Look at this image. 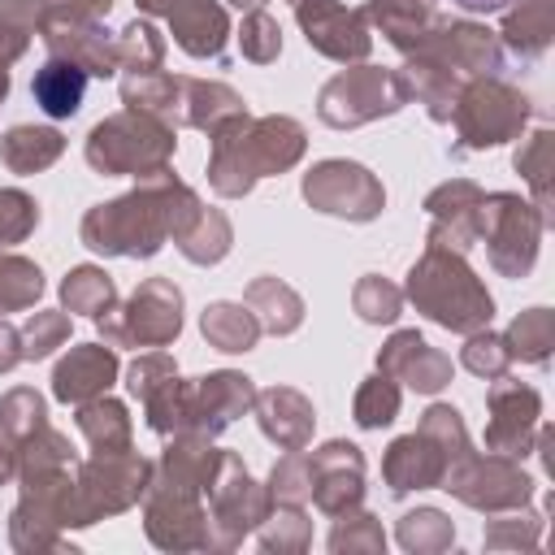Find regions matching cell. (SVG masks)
Segmentation results:
<instances>
[{
    "label": "cell",
    "instance_id": "6da1fadb",
    "mask_svg": "<svg viewBox=\"0 0 555 555\" xmlns=\"http://www.w3.org/2000/svg\"><path fill=\"white\" fill-rule=\"evenodd\" d=\"M82 91H87V74L78 65H65V61H48L39 74H35V100L48 117H69L78 113L82 104Z\"/></svg>",
    "mask_w": 555,
    "mask_h": 555
},
{
    "label": "cell",
    "instance_id": "7a4b0ae2",
    "mask_svg": "<svg viewBox=\"0 0 555 555\" xmlns=\"http://www.w3.org/2000/svg\"><path fill=\"white\" fill-rule=\"evenodd\" d=\"M451 4H460V9H468V13H499V9H507V4H516V0H451Z\"/></svg>",
    "mask_w": 555,
    "mask_h": 555
}]
</instances>
